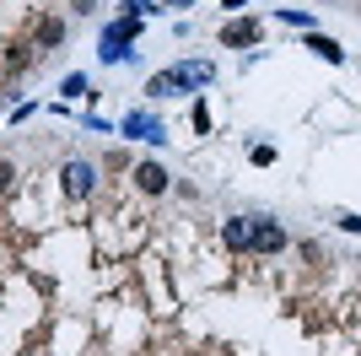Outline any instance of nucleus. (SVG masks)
<instances>
[{"label":"nucleus","instance_id":"nucleus-5","mask_svg":"<svg viewBox=\"0 0 361 356\" xmlns=\"http://www.w3.org/2000/svg\"><path fill=\"white\" fill-rule=\"evenodd\" d=\"M221 44L226 49H254L259 44V22H226V28H221Z\"/></svg>","mask_w":361,"mask_h":356},{"label":"nucleus","instance_id":"nucleus-9","mask_svg":"<svg viewBox=\"0 0 361 356\" xmlns=\"http://www.w3.org/2000/svg\"><path fill=\"white\" fill-rule=\"evenodd\" d=\"M307 49H313V54H324V59H329V65H340V59H345V49L334 44V38H318V32H313V38H307Z\"/></svg>","mask_w":361,"mask_h":356},{"label":"nucleus","instance_id":"nucleus-12","mask_svg":"<svg viewBox=\"0 0 361 356\" xmlns=\"http://www.w3.org/2000/svg\"><path fill=\"white\" fill-rule=\"evenodd\" d=\"M6 184H11V167H6V162H0V189H6Z\"/></svg>","mask_w":361,"mask_h":356},{"label":"nucleus","instance_id":"nucleus-6","mask_svg":"<svg viewBox=\"0 0 361 356\" xmlns=\"http://www.w3.org/2000/svg\"><path fill=\"white\" fill-rule=\"evenodd\" d=\"M226 249H254V216H232V222L221 227Z\"/></svg>","mask_w":361,"mask_h":356},{"label":"nucleus","instance_id":"nucleus-7","mask_svg":"<svg viewBox=\"0 0 361 356\" xmlns=\"http://www.w3.org/2000/svg\"><path fill=\"white\" fill-rule=\"evenodd\" d=\"M135 184H140L146 194H162V189H167V167H157V162H140V167H135Z\"/></svg>","mask_w":361,"mask_h":356},{"label":"nucleus","instance_id":"nucleus-2","mask_svg":"<svg viewBox=\"0 0 361 356\" xmlns=\"http://www.w3.org/2000/svg\"><path fill=\"white\" fill-rule=\"evenodd\" d=\"M60 184H65V194H71V200H87V194L97 189V167L75 157V162H65V167H60Z\"/></svg>","mask_w":361,"mask_h":356},{"label":"nucleus","instance_id":"nucleus-4","mask_svg":"<svg viewBox=\"0 0 361 356\" xmlns=\"http://www.w3.org/2000/svg\"><path fill=\"white\" fill-rule=\"evenodd\" d=\"M291 237H286V227L275 222V216H254V249L259 254H281Z\"/></svg>","mask_w":361,"mask_h":356},{"label":"nucleus","instance_id":"nucleus-1","mask_svg":"<svg viewBox=\"0 0 361 356\" xmlns=\"http://www.w3.org/2000/svg\"><path fill=\"white\" fill-rule=\"evenodd\" d=\"M211 81V65L200 59V65H173V71H162V76H151L146 81V92L151 97H173V92H189V87H205Z\"/></svg>","mask_w":361,"mask_h":356},{"label":"nucleus","instance_id":"nucleus-3","mask_svg":"<svg viewBox=\"0 0 361 356\" xmlns=\"http://www.w3.org/2000/svg\"><path fill=\"white\" fill-rule=\"evenodd\" d=\"M140 32V16H119V22H108V32H103V59H124L130 54V38Z\"/></svg>","mask_w":361,"mask_h":356},{"label":"nucleus","instance_id":"nucleus-10","mask_svg":"<svg viewBox=\"0 0 361 356\" xmlns=\"http://www.w3.org/2000/svg\"><path fill=\"white\" fill-rule=\"evenodd\" d=\"M54 44H65V22H44L38 28V49H54Z\"/></svg>","mask_w":361,"mask_h":356},{"label":"nucleus","instance_id":"nucleus-11","mask_svg":"<svg viewBox=\"0 0 361 356\" xmlns=\"http://www.w3.org/2000/svg\"><path fill=\"white\" fill-rule=\"evenodd\" d=\"M340 227H345V232H361V216H356V210H345V216H340Z\"/></svg>","mask_w":361,"mask_h":356},{"label":"nucleus","instance_id":"nucleus-8","mask_svg":"<svg viewBox=\"0 0 361 356\" xmlns=\"http://www.w3.org/2000/svg\"><path fill=\"white\" fill-rule=\"evenodd\" d=\"M124 135H140V141H162V124H157V119H146V114H130V119H124Z\"/></svg>","mask_w":361,"mask_h":356}]
</instances>
